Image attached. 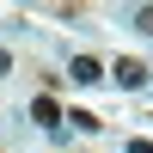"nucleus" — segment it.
<instances>
[{"label": "nucleus", "instance_id": "7", "mask_svg": "<svg viewBox=\"0 0 153 153\" xmlns=\"http://www.w3.org/2000/svg\"><path fill=\"white\" fill-rule=\"evenodd\" d=\"M129 153H153V141H129Z\"/></svg>", "mask_w": 153, "mask_h": 153}, {"label": "nucleus", "instance_id": "4", "mask_svg": "<svg viewBox=\"0 0 153 153\" xmlns=\"http://www.w3.org/2000/svg\"><path fill=\"white\" fill-rule=\"evenodd\" d=\"M61 123H74V129H80V135H98V129H104V123H98L92 110H74V117H61Z\"/></svg>", "mask_w": 153, "mask_h": 153}, {"label": "nucleus", "instance_id": "2", "mask_svg": "<svg viewBox=\"0 0 153 153\" xmlns=\"http://www.w3.org/2000/svg\"><path fill=\"white\" fill-rule=\"evenodd\" d=\"M110 74H117V86H123V92H135V86H147V68H141V61H129V55H123V61H117Z\"/></svg>", "mask_w": 153, "mask_h": 153}, {"label": "nucleus", "instance_id": "1", "mask_svg": "<svg viewBox=\"0 0 153 153\" xmlns=\"http://www.w3.org/2000/svg\"><path fill=\"white\" fill-rule=\"evenodd\" d=\"M68 80H74V86H98V80H104V68H98L92 55H74V68H68Z\"/></svg>", "mask_w": 153, "mask_h": 153}, {"label": "nucleus", "instance_id": "3", "mask_svg": "<svg viewBox=\"0 0 153 153\" xmlns=\"http://www.w3.org/2000/svg\"><path fill=\"white\" fill-rule=\"evenodd\" d=\"M31 117H37V123H43V129H49V135H55V129H61V104H55V98H49V92H43V98H37V104H31Z\"/></svg>", "mask_w": 153, "mask_h": 153}, {"label": "nucleus", "instance_id": "6", "mask_svg": "<svg viewBox=\"0 0 153 153\" xmlns=\"http://www.w3.org/2000/svg\"><path fill=\"white\" fill-rule=\"evenodd\" d=\"M6 74H12V55H6V49H0V80H6Z\"/></svg>", "mask_w": 153, "mask_h": 153}, {"label": "nucleus", "instance_id": "8", "mask_svg": "<svg viewBox=\"0 0 153 153\" xmlns=\"http://www.w3.org/2000/svg\"><path fill=\"white\" fill-rule=\"evenodd\" d=\"M147 80H153V74H147Z\"/></svg>", "mask_w": 153, "mask_h": 153}, {"label": "nucleus", "instance_id": "5", "mask_svg": "<svg viewBox=\"0 0 153 153\" xmlns=\"http://www.w3.org/2000/svg\"><path fill=\"white\" fill-rule=\"evenodd\" d=\"M135 31H147V37H153V6H135Z\"/></svg>", "mask_w": 153, "mask_h": 153}]
</instances>
